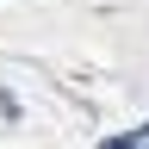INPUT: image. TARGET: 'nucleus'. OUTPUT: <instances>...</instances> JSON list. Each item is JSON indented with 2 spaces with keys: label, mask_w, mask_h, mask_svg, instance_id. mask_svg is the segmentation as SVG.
Masks as SVG:
<instances>
[{
  "label": "nucleus",
  "mask_w": 149,
  "mask_h": 149,
  "mask_svg": "<svg viewBox=\"0 0 149 149\" xmlns=\"http://www.w3.org/2000/svg\"><path fill=\"white\" fill-rule=\"evenodd\" d=\"M100 149H149V118H143L137 130H124V137H106Z\"/></svg>",
  "instance_id": "nucleus-1"
}]
</instances>
